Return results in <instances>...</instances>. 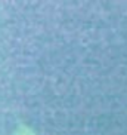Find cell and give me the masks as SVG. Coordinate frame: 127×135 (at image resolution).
<instances>
[{"mask_svg": "<svg viewBox=\"0 0 127 135\" xmlns=\"http://www.w3.org/2000/svg\"><path fill=\"white\" fill-rule=\"evenodd\" d=\"M13 135H39L33 128L27 126V125H19L16 126V129L13 131Z\"/></svg>", "mask_w": 127, "mask_h": 135, "instance_id": "cell-1", "label": "cell"}]
</instances>
